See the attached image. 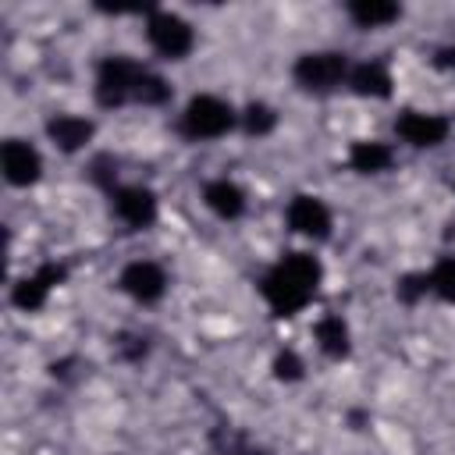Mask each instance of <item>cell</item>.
Instances as JSON below:
<instances>
[{
  "instance_id": "cell-14",
  "label": "cell",
  "mask_w": 455,
  "mask_h": 455,
  "mask_svg": "<svg viewBox=\"0 0 455 455\" xmlns=\"http://www.w3.org/2000/svg\"><path fill=\"white\" fill-rule=\"evenodd\" d=\"M348 85H352L355 96H377V100H387L391 96V75L377 60H366V64L352 68L348 71Z\"/></svg>"
},
{
  "instance_id": "cell-20",
  "label": "cell",
  "mask_w": 455,
  "mask_h": 455,
  "mask_svg": "<svg viewBox=\"0 0 455 455\" xmlns=\"http://www.w3.org/2000/svg\"><path fill=\"white\" fill-rule=\"evenodd\" d=\"M430 291H437L444 302H455V256L437 259V267L430 270Z\"/></svg>"
},
{
  "instance_id": "cell-12",
  "label": "cell",
  "mask_w": 455,
  "mask_h": 455,
  "mask_svg": "<svg viewBox=\"0 0 455 455\" xmlns=\"http://www.w3.org/2000/svg\"><path fill=\"white\" fill-rule=\"evenodd\" d=\"M46 135H50L64 153H75V149H82V146L92 139V121L75 117V114H57V117L46 121Z\"/></svg>"
},
{
  "instance_id": "cell-15",
  "label": "cell",
  "mask_w": 455,
  "mask_h": 455,
  "mask_svg": "<svg viewBox=\"0 0 455 455\" xmlns=\"http://www.w3.org/2000/svg\"><path fill=\"white\" fill-rule=\"evenodd\" d=\"M391 160H395V153H391L387 142H370V139H363V142H355V146L348 149V164H352L359 174H380V171L391 167Z\"/></svg>"
},
{
  "instance_id": "cell-2",
  "label": "cell",
  "mask_w": 455,
  "mask_h": 455,
  "mask_svg": "<svg viewBox=\"0 0 455 455\" xmlns=\"http://www.w3.org/2000/svg\"><path fill=\"white\" fill-rule=\"evenodd\" d=\"M295 85L306 92H331L348 78V60L345 53L334 50H316V53H302L291 68Z\"/></svg>"
},
{
  "instance_id": "cell-25",
  "label": "cell",
  "mask_w": 455,
  "mask_h": 455,
  "mask_svg": "<svg viewBox=\"0 0 455 455\" xmlns=\"http://www.w3.org/2000/svg\"><path fill=\"white\" fill-rule=\"evenodd\" d=\"M437 68H455V50H437Z\"/></svg>"
},
{
  "instance_id": "cell-13",
  "label": "cell",
  "mask_w": 455,
  "mask_h": 455,
  "mask_svg": "<svg viewBox=\"0 0 455 455\" xmlns=\"http://www.w3.org/2000/svg\"><path fill=\"white\" fill-rule=\"evenodd\" d=\"M203 199H206V206H210L217 217H224V220H235V217L245 213V192H242L235 181H228V178L210 181V185L203 188Z\"/></svg>"
},
{
  "instance_id": "cell-17",
  "label": "cell",
  "mask_w": 455,
  "mask_h": 455,
  "mask_svg": "<svg viewBox=\"0 0 455 455\" xmlns=\"http://www.w3.org/2000/svg\"><path fill=\"white\" fill-rule=\"evenodd\" d=\"M316 341H320L323 355L345 359L348 355V327H345V320L341 316H323L316 323Z\"/></svg>"
},
{
  "instance_id": "cell-7",
  "label": "cell",
  "mask_w": 455,
  "mask_h": 455,
  "mask_svg": "<svg viewBox=\"0 0 455 455\" xmlns=\"http://www.w3.org/2000/svg\"><path fill=\"white\" fill-rule=\"evenodd\" d=\"M121 291H128L135 302H156L164 291H167V274L149 263V259H139V263H128L117 277Z\"/></svg>"
},
{
  "instance_id": "cell-24",
  "label": "cell",
  "mask_w": 455,
  "mask_h": 455,
  "mask_svg": "<svg viewBox=\"0 0 455 455\" xmlns=\"http://www.w3.org/2000/svg\"><path fill=\"white\" fill-rule=\"evenodd\" d=\"M121 355H124V359H142V355H146V341L124 334V338H121Z\"/></svg>"
},
{
  "instance_id": "cell-21",
  "label": "cell",
  "mask_w": 455,
  "mask_h": 455,
  "mask_svg": "<svg viewBox=\"0 0 455 455\" xmlns=\"http://www.w3.org/2000/svg\"><path fill=\"white\" fill-rule=\"evenodd\" d=\"M398 299L405 302V306H412L419 295H427L430 291V274H405L402 281H398Z\"/></svg>"
},
{
  "instance_id": "cell-10",
  "label": "cell",
  "mask_w": 455,
  "mask_h": 455,
  "mask_svg": "<svg viewBox=\"0 0 455 455\" xmlns=\"http://www.w3.org/2000/svg\"><path fill=\"white\" fill-rule=\"evenodd\" d=\"M288 224L291 231L306 238H327L331 235V210L316 196H295L288 203Z\"/></svg>"
},
{
  "instance_id": "cell-22",
  "label": "cell",
  "mask_w": 455,
  "mask_h": 455,
  "mask_svg": "<svg viewBox=\"0 0 455 455\" xmlns=\"http://www.w3.org/2000/svg\"><path fill=\"white\" fill-rule=\"evenodd\" d=\"M274 377H277V380H299V377H302V359H299L295 352H281V355L274 359Z\"/></svg>"
},
{
  "instance_id": "cell-4",
  "label": "cell",
  "mask_w": 455,
  "mask_h": 455,
  "mask_svg": "<svg viewBox=\"0 0 455 455\" xmlns=\"http://www.w3.org/2000/svg\"><path fill=\"white\" fill-rule=\"evenodd\" d=\"M142 64L132 57H107L96 71V103L100 107H121L124 100H135V85L142 78Z\"/></svg>"
},
{
  "instance_id": "cell-8",
  "label": "cell",
  "mask_w": 455,
  "mask_h": 455,
  "mask_svg": "<svg viewBox=\"0 0 455 455\" xmlns=\"http://www.w3.org/2000/svg\"><path fill=\"white\" fill-rule=\"evenodd\" d=\"M110 203H114V213L132 224V228H149L156 220V196L142 185H124V188H114L110 192Z\"/></svg>"
},
{
  "instance_id": "cell-6",
  "label": "cell",
  "mask_w": 455,
  "mask_h": 455,
  "mask_svg": "<svg viewBox=\"0 0 455 455\" xmlns=\"http://www.w3.org/2000/svg\"><path fill=\"white\" fill-rule=\"evenodd\" d=\"M395 132H398V139H405L409 146H416V149H430V146H441V142L448 139L451 124H448V117H441V114L405 110V114L395 121Z\"/></svg>"
},
{
  "instance_id": "cell-11",
  "label": "cell",
  "mask_w": 455,
  "mask_h": 455,
  "mask_svg": "<svg viewBox=\"0 0 455 455\" xmlns=\"http://www.w3.org/2000/svg\"><path fill=\"white\" fill-rule=\"evenodd\" d=\"M64 274H68V270H64V267H57V263H46V267H39L32 277H21V281L14 284V291H11V302H14L18 309H25V313L39 309V306L46 302L50 288L64 281Z\"/></svg>"
},
{
  "instance_id": "cell-9",
  "label": "cell",
  "mask_w": 455,
  "mask_h": 455,
  "mask_svg": "<svg viewBox=\"0 0 455 455\" xmlns=\"http://www.w3.org/2000/svg\"><path fill=\"white\" fill-rule=\"evenodd\" d=\"M0 164H4V178H7L11 185H18V188L39 181V171H43L39 153H36L28 142H21V139H7V142H4Z\"/></svg>"
},
{
  "instance_id": "cell-5",
  "label": "cell",
  "mask_w": 455,
  "mask_h": 455,
  "mask_svg": "<svg viewBox=\"0 0 455 455\" xmlns=\"http://www.w3.org/2000/svg\"><path fill=\"white\" fill-rule=\"evenodd\" d=\"M146 36H149L153 50L160 57H167V60H181L196 43L192 25L185 18H178V14H171V11H153L149 21H146Z\"/></svg>"
},
{
  "instance_id": "cell-1",
  "label": "cell",
  "mask_w": 455,
  "mask_h": 455,
  "mask_svg": "<svg viewBox=\"0 0 455 455\" xmlns=\"http://www.w3.org/2000/svg\"><path fill=\"white\" fill-rule=\"evenodd\" d=\"M320 263H316V256H309V252H288L274 270H267V277H263V299L270 302V309L277 313V316H291V313H299V309H306L309 306V299H313V291H316V284H320Z\"/></svg>"
},
{
  "instance_id": "cell-16",
  "label": "cell",
  "mask_w": 455,
  "mask_h": 455,
  "mask_svg": "<svg viewBox=\"0 0 455 455\" xmlns=\"http://www.w3.org/2000/svg\"><path fill=\"white\" fill-rule=\"evenodd\" d=\"M398 14H402V7L391 4V0H352V4H348V18H352L359 28L391 25Z\"/></svg>"
},
{
  "instance_id": "cell-19",
  "label": "cell",
  "mask_w": 455,
  "mask_h": 455,
  "mask_svg": "<svg viewBox=\"0 0 455 455\" xmlns=\"http://www.w3.org/2000/svg\"><path fill=\"white\" fill-rule=\"evenodd\" d=\"M274 124H277V114H274V107H267V103H249L245 107V114H242V128L249 132V135H270L274 132Z\"/></svg>"
},
{
  "instance_id": "cell-3",
  "label": "cell",
  "mask_w": 455,
  "mask_h": 455,
  "mask_svg": "<svg viewBox=\"0 0 455 455\" xmlns=\"http://www.w3.org/2000/svg\"><path fill=\"white\" fill-rule=\"evenodd\" d=\"M231 124H235V110L217 96H196V100H188V107L181 114V135L196 139V142L220 139L231 132Z\"/></svg>"
},
{
  "instance_id": "cell-18",
  "label": "cell",
  "mask_w": 455,
  "mask_h": 455,
  "mask_svg": "<svg viewBox=\"0 0 455 455\" xmlns=\"http://www.w3.org/2000/svg\"><path fill=\"white\" fill-rule=\"evenodd\" d=\"M167 100H171V85H167L160 75L142 71V78H139V85H135V103L160 107V103H167Z\"/></svg>"
},
{
  "instance_id": "cell-23",
  "label": "cell",
  "mask_w": 455,
  "mask_h": 455,
  "mask_svg": "<svg viewBox=\"0 0 455 455\" xmlns=\"http://www.w3.org/2000/svg\"><path fill=\"white\" fill-rule=\"evenodd\" d=\"M114 171H117V164L110 156H96L92 160V181L103 185V188H110V192H114Z\"/></svg>"
}]
</instances>
